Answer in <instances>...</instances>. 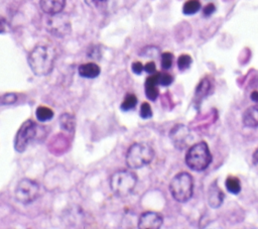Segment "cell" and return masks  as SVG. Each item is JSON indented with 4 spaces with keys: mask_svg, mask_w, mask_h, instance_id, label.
Segmentation results:
<instances>
[{
    "mask_svg": "<svg viewBox=\"0 0 258 229\" xmlns=\"http://www.w3.org/2000/svg\"><path fill=\"white\" fill-rule=\"evenodd\" d=\"M56 53L52 46L38 44L31 49L27 61L30 70L35 76H47L54 67Z\"/></svg>",
    "mask_w": 258,
    "mask_h": 229,
    "instance_id": "6da1fadb",
    "label": "cell"
},
{
    "mask_svg": "<svg viewBox=\"0 0 258 229\" xmlns=\"http://www.w3.org/2000/svg\"><path fill=\"white\" fill-rule=\"evenodd\" d=\"M137 176L129 169L115 171L110 178V188L113 194L119 198L129 196L135 189Z\"/></svg>",
    "mask_w": 258,
    "mask_h": 229,
    "instance_id": "7a4b0ae2",
    "label": "cell"
},
{
    "mask_svg": "<svg viewBox=\"0 0 258 229\" xmlns=\"http://www.w3.org/2000/svg\"><path fill=\"white\" fill-rule=\"evenodd\" d=\"M154 157V149L145 142L130 145L126 152V163L131 169H138L149 164Z\"/></svg>",
    "mask_w": 258,
    "mask_h": 229,
    "instance_id": "3957f363",
    "label": "cell"
},
{
    "mask_svg": "<svg viewBox=\"0 0 258 229\" xmlns=\"http://www.w3.org/2000/svg\"><path fill=\"white\" fill-rule=\"evenodd\" d=\"M184 161L192 170L202 171L206 169L212 162V154L208 144L202 141L191 145L186 151Z\"/></svg>",
    "mask_w": 258,
    "mask_h": 229,
    "instance_id": "277c9868",
    "label": "cell"
},
{
    "mask_svg": "<svg viewBox=\"0 0 258 229\" xmlns=\"http://www.w3.org/2000/svg\"><path fill=\"white\" fill-rule=\"evenodd\" d=\"M169 192L176 202H187L194 194V180L191 176L185 171L175 175L169 183Z\"/></svg>",
    "mask_w": 258,
    "mask_h": 229,
    "instance_id": "5b68a950",
    "label": "cell"
},
{
    "mask_svg": "<svg viewBox=\"0 0 258 229\" xmlns=\"http://www.w3.org/2000/svg\"><path fill=\"white\" fill-rule=\"evenodd\" d=\"M37 125L32 120L24 121L16 132L14 138V148L17 152H23L28 144L36 137Z\"/></svg>",
    "mask_w": 258,
    "mask_h": 229,
    "instance_id": "8992f818",
    "label": "cell"
},
{
    "mask_svg": "<svg viewBox=\"0 0 258 229\" xmlns=\"http://www.w3.org/2000/svg\"><path fill=\"white\" fill-rule=\"evenodd\" d=\"M39 193V187L36 182L30 179H22L18 182L14 194L16 200L23 204L28 205L36 200Z\"/></svg>",
    "mask_w": 258,
    "mask_h": 229,
    "instance_id": "52a82bcc",
    "label": "cell"
},
{
    "mask_svg": "<svg viewBox=\"0 0 258 229\" xmlns=\"http://www.w3.org/2000/svg\"><path fill=\"white\" fill-rule=\"evenodd\" d=\"M169 138L177 149L182 150L190 143V131L185 125L176 124L169 131Z\"/></svg>",
    "mask_w": 258,
    "mask_h": 229,
    "instance_id": "ba28073f",
    "label": "cell"
},
{
    "mask_svg": "<svg viewBox=\"0 0 258 229\" xmlns=\"http://www.w3.org/2000/svg\"><path fill=\"white\" fill-rule=\"evenodd\" d=\"M47 28L50 33L62 36L70 32V21L66 15H59V13L50 15V18L47 20Z\"/></svg>",
    "mask_w": 258,
    "mask_h": 229,
    "instance_id": "9c48e42d",
    "label": "cell"
},
{
    "mask_svg": "<svg viewBox=\"0 0 258 229\" xmlns=\"http://www.w3.org/2000/svg\"><path fill=\"white\" fill-rule=\"evenodd\" d=\"M163 218L157 212L147 211L140 215L138 219V228L140 229H158L162 226Z\"/></svg>",
    "mask_w": 258,
    "mask_h": 229,
    "instance_id": "30bf717a",
    "label": "cell"
},
{
    "mask_svg": "<svg viewBox=\"0 0 258 229\" xmlns=\"http://www.w3.org/2000/svg\"><path fill=\"white\" fill-rule=\"evenodd\" d=\"M39 6L45 14L54 15L63 10L66 0H39Z\"/></svg>",
    "mask_w": 258,
    "mask_h": 229,
    "instance_id": "8fae6325",
    "label": "cell"
},
{
    "mask_svg": "<svg viewBox=\"0 0 258 229\" xmlns=\"http://www.w3.org/2000/svg\"><path fill=\"white\" fill-rule=\"evenodd\" d=\"M158 73L151 74L145 80L144 91L147 99L150 101H155L158 97Z\"/></svg>",
    "mask_w": 258,
    "mask_h": 229,
    "instance_id": "7c38bea8",
    "label": "cell"
},
{
    "mask_svg": "<svg viewBox=\"0 0 258 229\" xmlns=\"http://www.w3.org/2000/svg\"><path fill=\"white\" fill-rule=\"evenodd\" d=\"M208 204L211 208L217 209L219 208L224 200V194L221 191V189L218 187V185L214 182L210 187H209V192H208Z\"/></svg>",
    "mask_w": 258,
    "mask_h": 229,
    "instance_id": "4fadbf2b",
    "label": "cell"
},
{
    "mask_svg": "<svg viewBox=\"0 0 258 229\" xmlns=\"http://www.w3.org/2000/svg\"><path fill=\"white\" fill-rule=\"evenodd\" d=\"M243 124L247 127L257 128L258 127V105L248 107L242 115Z\"/></svg>",
    "mask_w": 258,
    "mask_h": 229,
    "instance_id": "5bb4252c",
    "label": "cell"
},
{
    "mask_svg": "<svg viewBox=\"0 0 258 229\" xmlns=\"http://www.w3.org/2000/svg\"><path fill=\"white\" fill-rule=\"evenodd\" d=\"M101 69L95 63H87L82 64L78 68V73L81 77L86 79H95L100 75Z\"/></svg>",
    "mask_w": 258,
    "mask_h": 229,
    "instance_id": "9a60e30c",
    "label": "cell"
},
{
    "mask_svg": "<svg viewBox=\"0 0 258 229\" xmlns=\"http://www.w3.org/2000/svg\"><path fill=\"white\" fill-rule=\"evenodd\" d=\"M59 125L60 127L68 131V132H74L76 127V118L74 115L70 113H63L59 117Z\"/></svg>",
    "mask_w": 258,
    "mask_h": 229,
    "instance_id": "2e32d148",
    "label": "cell"
},
{
    "mask_svg": "<svg viewBox=\"0 0 258 229\" xmlns=\"http://www.w3.org/2000/svg\"><path fill=\"white\" fill-rule=\"evenodd\" d=\"M36 119L40 122H45L53 117V111L46 106H38L35 111Z\"/></svg>",
    "mask_w": 258,
    "mask_h": 229,
    "instance_id": "e0dca14e",
    "label": "cell"
},
{
    "mask_svg": "<svg viewBox=\"0 0 258 229\" xmlns=\"http://www.w3.org/2000/svg\"><path fill=\"white\" fill-rule=\"evenodd\" d=\"M226 189L228 190L229 193L231 194H239L240 191H241V184H240V181L239 179L235 178V177H229L227 178L226 180Z\"/></svg>",
    "mask_w": 258,
    "mask_h": 229,
    "instance_id": "ac0fdd59",
    "label": "cell"
},
{
    "mask_svg": "<svg viewBox=\"0 0 258 229\" xmlns=\"http://www.w3.org/2000/svg\"><path fill=\"white\" fill-rule=\"evenodd\" d=\"M201 9V3L199 0H188L183 4L182 12L186 15H192Z\"/></svg>",
    "mask_w": 258,
    "mask_h": 229,
    "instance_id": "d6986e66",
    "label": "cell"
},
{
    "mask_svg": "<svg viewBox=\"0 0 258 229\" xmlns=\"http://www.w3.org/2000/svg\"><path fill=\"white\" fill-rule=\"evenodd\" d=\"M137 105V98L134 94H127V96L124 98L123 102L121 103L120 108L123 111H129L131 109H134Z\"/></svg>",
    "mask_w": 258,
    "mask_h": 229,
    "instance_id": "ffe728a7",
    "label": "cell"
},
{
    "mask_svg": "<svg viewBox=\"0 0 258 229\" xmlns=\"http://www.w3.org/2000/svg\"><path fill=\"white\" fill-rule=\"evenodd\" d=\"M191 64V58L188 54H181L177 59V67L180 71H184L189 68Z\"/></svg>",
    "mask_w": 258,
    "mask_h": 229,
    "instance_id": "44dd1931",
    "label": "cell"
},
{
    "mask_svg": "<svg viewBox=\"0 0 258 229\" xmlns=\"http://www.w3.org/2000/svg\"><path fill=\"white\" fill-rule=\"evenodd\" d=\"M173 55L170 52H163L161 54V68L163 70H168L172 66Z\"/></svg>",
    "mask_w": 258,
    "mask_h": 229,
    "instance_id": "7402d4cb",
    "label": "cell"
},
{
    "mask_svg": "<svg viewBox=\"0 0 258 229\" xmlns=\"http://www.w3.org/2000/svg\"><path fill=\"white\" fill-rule=\"evenodd\" d=\"M173 81V78L168 73H158V85L166 87L169 86Z\"/></svg>",
    "mask_w": 258,
    "mask_h": 229,
    "instance_id": "603a6c76",
    "label": "cell"
},
{
    "mask_svg": "<svg viewBox=\"0 0 258 229\" xmlns=\"http://www.w3.org/2000/svg\"><path fill=\"white\" fill-rule=\"evenodd\" d=\"M139 115L143 119H148L152 116V109H151V106L149 105V103L144 102L141 104Z\"/></svg>",
    "mask_w": 258,
    "mask_h": 229,
    "instance_id": "cb8c5ba5",
    "label": "cell"
},
{
    "mask_svg": "<svg viewBox=\"0 0 258 229\" xmlns=\"http://www.w3.org/2000/svg\"><path fill=\"white\" fill-rule=\"evenodd\" d=\"M17 101V96L15 94L9 93L5 95H0V105H10Z\"/></svg>",
    "mask_w": 258,
    "mask_h": 229,
    "instance_id": "d4e9b609",
    "label": "cell"
},
{
    "mask_svg": "<svg viewBox=\"0 0 258 229\" xmlns=\"http://www.w3.org/2000/svg\"><path fill=\"white\" fill-rule=\"evenodd\" d=\"M209 89H210V82H209L208 80H203V81L201 82V84L199 85V87L197 88L196 97L198 98V97L201 96V95H206V94H208Z\"/></svg>",
    "mask_w": 258,
    "mask_h": 229,
    "instance_id": "484cf974",
    "label": "cell"
},
{
    "mask_svg": "<svg viewBox=\"0 0 258 229\" xmlns=\"http://www.w3.org/2000/svg\"><path fill=\"white\" fill-rule=\"evenodd\" d=\"M132 72L136 75H140L144 71V66L140 62H134L131 66Z\"/></svg>",
    "mask_w": 258,
    "mask_h": 229,
    "instance_id": "4316f807",
    "label": "cell"
},
{
    "mask_svg": "<svg viewBox=\"0 0 258 229\" xmlns=\"http://www.w3.org/2000/svg\"><path fill=\"white\" fill-rule=\"evenodd\" d=\"M215 10H216L215 5L213 3H210V4L205 6V8L203 9V13H204L205 16H210L215 12Z\"/></svg>",
    "mask_w": 258,
    "mask_h": 229,
    "instance_id": "83f0119b",
    "label": "cell"
},
{
    "mask_svg": "<svg viewBox=\"0 0 258 229\" xmlns=\"http://www.w3.org/2000/svg\"><path fill=\"white\" fill-rule=\"evenodd\" d=\"M144 71L148 74H154L156 71V66L153 62H148L145 66H144Z\"/></svg>",
    "mask_w": 258,
    "mask_h": 229,
    "instance_id": "f1b7e54d",
    "label": "cell"
},
{
    "mask_svg": "<svg viewBox=\"0 0 258 229\" xmlns=\"http://www.w3.org/2000/svg\"><path fill=\"white\" fill-rule=\"evenodd\" d=\"M6 26H7L6 20L4 19V17H2V16L0 15V33H4V32H5Z\"/></svg>",
    "mask_w": 258,
    "mask_h": 229,
    "instance_id": "f546056e",
    "label": "cell"
},
{
    "mask_svg": "<svg viewBox=\"0 0 258 229\" xmlns=\"http://www.w3.org/2000/svg\"><path fill=\"white\" fill-rule=\"evenodd\" d=\"M250 98H251V100L253 101V102H258V91H253L252 93H251V95H250Z\"/></svg>",
    "mask_w": 258,
    "mask_h": 229,
    "instance_id": "4dcf8cb0",
    "label": "cell"
},
{
    "mask_svg": "<svg viewBox=\"0 0 258 229\" xmlns=\"http://www.w3.org/2000/svg\"><path fill=\"white\" fill-rule=\"evenodd\" d=\"M253 162L255 164H258V148L257 150L254 152V155H253Z\"/></svg>",
    "mask_w": 258,
    "mask_h": 229,
    "instance_id": "1f68e13d",
    "label": "cell"
},
{
    "mask_svg": "<svg viewBox=\"0 0 258 229\" xmlns=\"http://www.w3.org/2000/svg\"><path fill=\"white\" fill-rule=\"evenodd\" d=\"M100 1H105V0H100Z\"/></svg>",
    "mask_w": 258,
    "mask_h": 229,
    "instance_id": "d6a6232c",
    "label": "cell"
}]
</instances>
